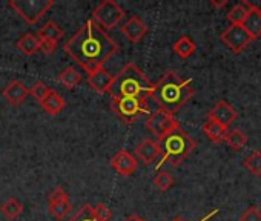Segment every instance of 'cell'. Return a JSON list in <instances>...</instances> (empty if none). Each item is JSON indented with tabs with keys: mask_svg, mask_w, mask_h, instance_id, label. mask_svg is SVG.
<instances>
[{
	"mask_svg": "<svg viewBox=\"0 0 261 221\" xmlns=\"http://www.w3.org/2000/svg\"><path fill=\"white\" fill-rule=\"evenodd\" d=\"M65 51L85 72L91 74L105 66V63L118 51V45L92 19H88L65 43Z\"/></svg>",
	"mask_w": 261,
	"mask_h": 221,
	"instance_id": "cell-1",
	"label": "cell"
},
{
	"mask_svg": "<svg viewBox=\"0 0 261 221\" xmlns=\"http://www.w3.org/2000/svg\"><path fill=\"white\" fill-rule=\"evenodd\" d=\"M194 95L192 80L183 78L178 72H166L157 83L152 85L148 98H151L160 110L174 116Z\"/></svg>",
	"mask_w": 261,
	"mask_h": 221,
	"instance_id": "cell-2",
	"label": "cell"
},
{
	"mask_svg": "<svg viewBox=\"0 0 261 221\" xmlns=\"http://www.w3.org/2000/svg\"><path fill=\"white\" fill-rule=\"evenodd\" d=\"M152 81L143 74V71L134 65L127 63L114 75L112 83L108 89V94L112 100L118 98H142L148 97L152 89Z\"/></svg>",
	"mask_w": 261,
	"mask_h": 221,
	"instance_id": "cell-3",
	"label": "cell"
},
{
	"mask_svg": "<svg viewBox=\"0 0 261 221\" xmlns=\"http://www.w3.org/2000/svg\"><path fill=\"white\" fill-rule=\"evenodd\" d=\"M157 142L162 149V160L155 168L157 171L166 163H169L171 166H178L183 160L189 157V154L195 148L194 140L181 128L169 132L168 135L162 137Z\"/></svg>",
	"mask_w": 261,
	"mask_h": 221,
	"instance_id": "cell-4",
	"label": "cell"
},
{
	"mask_svg": "<svg viewBox=\"0 0 261 221\" xmlns=\"http://www.w3.org/2000/svg\"><path fill=\"white\" fill-rule=\"evenodd\" d=\"M111 109H112V113L120 120H123L127 125L134 123L143 114H149L151 113V106H149L148 97L112 100L111 101Z\"/></svg>",
	"mask_w": 261,
	"mask_h": 221,
	"instance_id": "cell-5",
	"label": "cell"
},
{
	"mask_svg": "<svg viewBox=\"0 0 261 221\" xmlns=\"http://www.w3.org/2000/svg\"><path fill=\"white\" fill-rule=\"evenodd\" d=\"M8 5L28 25H36L54 7V0H10Z\"/></svg>",
	"mask_w": 261,
	"mask_h": 221,
	"instance_id": "cell-6",
	"label": "cell"
},
{
	"mask_svg": "<svg viewBox=\"0 0 261 221\" xmlns=\"http://www.w3.org/2000/svg\"><path fill=\"white\" fill-rule=\"evenodd\" d=\"M124 17V11L114 0H105L92 10V20L103 30H112Z\"/></svg>",
	"mask_w": 261,
	"mask_h": 221,
	"instance_id": "cell-7",
	"label": "cell"
},
{
	"mask_svg": "<svg viewBox=\"0 0 261 221\" xmlns=\"http://www.w3.org/2000/svg\"><path fill=\"white\" fill-rule=\"evenodd\" d=\"M146 128L157 137V140H160L162 137L168 135L169 132L178 129L180 125L174 119V116L165 113V110L157 109L154 113H151V116L146 122Z\"/></svg>",
	"mask_w": 261,
	"mask_h": 221,
	"instance_id": "cell-8",
	"label": "cell"
},
{
	"mask_svg": "<svg viewBox=\"0 0 261 221\" xmlns=\"http://www.w3.org/2000/svg\"><path fill=\"white\" fill-rule=\"evenodd\" d=\"M221 42L235 54L241 52L250 42V36L247 31L243 28V25H230L223 34H221Z\"/></svg>",
	"mask_w": 261,
	"mask_h": 221,
	"instance_id": "cell-9",
	"label": "cell"
},
{
	"mask_svg": "<svg viewBox=\"0 0 261 221\" xmlns=\"http://www.w3.org/2000/svg\"><path fill=\"white\" fill-rule=\"evenodd\" d=\"M48 209H49V213L54 215L57 219H63L72 210L69 195L63 187H56L48 195Z\"/></svg>",
	"mask_w": 261,
	"mask_h": 221,
	"instance_id": "cell-10",
	"label": "cell"
},
{
	"mask_svg": "<svg viewBox=\"0 0 261 221\" xmlns=\"http://www.w3.org/2000/svg\"><path fill=\"white\" fill-rule=\"evenodd\" d=\"M111 166L123 177H130L136 171H137V158L124 151V149H120L112 158H111Z\"/></svg>",
	"mask_w": 261,
	"mask_h": 221,
	"instance_id": "cell-11",
	"label": "cell"
},
{
	"mask_svg": "<svg viewBox=\"0 0 261 221\" xmlns=\"http://www.w3.org/2000/svg\"><path fill=\"white\" fill-rule=\"evenodd\" d=\"M211 120H214L215 123H218L223 128H229V125L237 119V110L233 109L232 104H229L227 101H218L211 110H209V117Z\"/></svg>",
	"mask_w": 261,
	"mask_h": 221,
	"instance_id": "cell-12",
	"label": "cell"
},
{
	"mask_svg": "<svg viewBox=\"0 0 261 221\" xmlns=\"http://www.w3.org/2000/svg\"><path fill=\"white\" fill-rule=\"evenodd\" d=\"M121 33L124 34V37H126L129 42L139 43V42L145 37V34L148 33V26H146V23H145L140 17L133 16V17H130V19L121 26Z\"/></svg>",
	"mask_w": 261,
	"mask_h": 221,
	"instance_id": "cell-13",
	"label": "cell"
},
{
	"mask_svg": "<svg viewBox=\"0 0 261 221\" xmlns=\"http://www.w3.org/2000/svg\"><path fill=\"white\" fill-rule=\"evenodd\" d=\"M4 98L13 104V106H19L20 103H23L27 100V97L30 95V89L20 81V80H13L11 83H8L4 91H2Z\"/></svg>",
	"mask_w": 261,
	"mask_h": 221,
	"instance_id": "cell-14",
	"label": "cell"
},
{
	"mask_svg": "<svg viewBox=\"0 0 261 221\" xmlns=\"http://www.w3.org/2000/svg\"><path fill=\"white\" fill-rule=\"evenodd\" d=\"M112 78H114V75L111 74V71L103 66V68L92 71L88 75V85L91 86L92 91L103 94V92H108V89L112 83Z\"/></svg>",
	"mask_w": 261,
	"mask_h": 221,
	"instance_id": "cell-15",
	"label": "cell"
},
{
	"mask_svg": "<svg viewBox=\"0 0 261 221\" xmlns=\"http://www.w3.org/2000/svg\"><path fill=\"white\" fill-rule=\"evenodd\" d=\"M162 154L160 145L159 142L152 140V139H145L137 148H136V155L139 160L143 161V164H151L159 155Z\"/></svg>",
	"mask_w": 261,
	"mask_h": 221,
	"instance_id": "cell-16",
	"label": "cell"
},
{
	"mask_svg": "<svg viewBox=\"0 0 261 221\" xmlns=\"http://www.w3.org/2000/svg\"><path fill=\"white\" fill-rule=\"evenodd\" d=\"M243 28L247 31V34L250 36L252 40L261 37V8L258 5L250 4L249 14L246 17V20L243 22Z\"/></svg>",
	"mask_w": 261,
	"mask_h": 221,
	"instance_id": "cell-17",
	"label": "cell"
},
{
	"mask_svg": "<svg viewBox=\"0 0 261 221\" xmlns=\"http://www.w3.org/2000/svg\"><path fill=\"white\" fill-rule=\"evenodd\" d=\"M40 106L43 107V110H45L46 114L56 117V116H59V114L62 113L63 107L66 106V103H65L63 97H62L57 91L49 89L48 95L43 98V101L40 103Z\"/></svg>",
	"mask_w": 261,
	"mask_h": 221,
	"instance_id": "cell-18",
	"label": "cell"
},
{
	"mask_svg": "<svg viewBox=\"0 0 261 221\" xmlns=\"http://www.w3.org/2000/svg\"><path fill=\"white\" fill-rule=\"evenodd\" d=\"M40 40H48V42H54V43H59V40H62L65 37V31L59 28V25L53 20L46 22L40 30L39 33L36 34Z\"/></svg>",
	"mask_w": 261,
	"mask_h": 221,
	"instance_id": "cell-19",
	"label": "cell"
},
{
	"mask_svg": "<svg viewBox=\"0 0 261 221\" xmlns=\"http://www.w3.org/2000/svg\"><path fill=\"white\" fill-rule=\"evenodd\" d=\"M16 46H17V49H20L22 54H25V56H33V54H36V52L40 49V40H39V37H37L36 34L27 33V34H23V36L17 40Z\"/></svg>",
	"mask_w": 261,
	"mask_h": 221,
	"instance_id": "cell-20",
	"label": "cell"
},
{
	"mask_svg": "<svg viewBox=\"0 0 261 221\" xmlns=\"http://www.w3.org/2000/svg\"><path fill=\"white\" fill-rule=\"evenodd\" d=\"M203 132L206 134V137H207L211 142L220 143V142L224 140V137H226V134H227V129L223 128V126H220V125L215 123L214 120L207 119V120L204 122V125H203Z\"/></svg>",
	"mask_w": 261,
	"mask_h": 221,
	"instance_id": "cell-21",
	"label": "cell"
},
{
	"mask_svg": "<svg viewBox=\"0 0 261 221\" xmlns=\"http://www.w3.org/2000/svg\"><path fill=\"white\" fill-rule=\"evenodd\" d=\"M59 81L66 88V89H74V88H77L79 85H80V81H82V74L75 69V68H72V66H68V68H65L60 74H59Z\"/></svg>",
	"mask_w": 261,
	"mask_h": 221,
	"instance_id": "cell-22",
	"label": "cell"
},
{
	"mask_svg": "<svg viewBox=\"0 0 261 221\" xmlns=\"http://www.w3.org/2000/svg\"><path fill=\"white\" fill-rule=\"evenodd\" d=\"M0 212L4 213L7 219H16L22 215L23 212V204L17 198H8L2 206H0Z\"/></svg>",
	"mask_w": 261,
	"mask_h": 221,
	"instance_id": "cell-23",
	"label": "cell"
},
{
	"mask_svg": "<svg viewBox=\"0 0 261 221\" xmlns=\"http://www.w3.org/2000/svg\"><path fill=\"white\" fill-rule=\"evenodd\" d=\"M249 8H250V2H241L232 7V10L227 13V20L232 25H243V22L246 20L249 14Z\"/></svg>",
	"mask_w": 261,
	"mask_h": 221,
	"instance_id": "cell-24",
	"label": "cell"
},
{
	"mask_svg": "<svg viewBox=\"0 0 261 221\" xmlns=\"http://www.w3.org/2000/svg\"><path fill=\"white\" fill-rule=\"evenodd\" d=\"M195 49H197L195 43H194L188 36L180 37V39L174 43V52H175L180 59H188V57H191V56L195 52Z\"/></svg>",
	"mask_w": 261,
	"mask_h": 221,
	"instance_id": "cell-25",
	"label": "cell"
},
{
	"mask_svg": "<svg viewBox=\"0 0 261 221\" xmlns=\"http://www.w3.org/2000/svg\"><path fill=\"white\" fill-rule=\"evenodd\" d=\"M224 142L227 143V146H229L230 149L240 151V149L247 143V135H246L243 131H240V129H233V131H230V132L226 134Z\"/></svg>",
	"mask_w": 261,
	"mask_h": 221,
	"instance_id": "cell-26",
	"label": "cell"
},
{
	"mask_svg": "<svg viewBox=\"0 0 261 221\" xmlns=\"http://www.w3.org/2000/svg\"><path fill=\"white\" fill-rule=\"evenodd\" d=\"M68 221H100L91 204H83L79 212H75Z\"/></svg>",
	"mask_w": 261,
	"mask_h": 221,
	"instance_id": "cell-27",
	"label": "cell"
},
{
	"mask_svg": "<svg viewBox=\"0 0 261 221\" xmlns=\"http://www.w3.org/2000/svg\"><path fill=\"white\" fill-rule=\"evenodd\" d=\"M244 168L255 177L261 175V152H252L244 160Z\"/></svg>",
	"mask_w": 261,
	"mask_h": 221,
	"instance_id": "cell-28",
	"label": "cell"
},
{
	"mask_svg": "<svg viewBox=\"0 0 261 221\" xmlns=\"http://www.w3.org/2000/svg\"><path fill=\"white\" fill-rule=\"evenodd\" d=\"M154 184H155V187H157L159 190L166 192V190H169V189L172 187L174 178H172V175H171L169 172H159V174L155 175V178H154Z\"/></svg>",
	"mask_w": 261,
	"mask_h": 221,
	"instance_id": "cell-29",
	"label": "cell"
},
{
	"mask_svg": "<svg viewBox=\"0 0 261 221\" xmlns=\"http://www.w3.org/2000/svg\"><path fill=\"white\" fill-rule=\"evenodd\" d=\"M48 92H49V88H48L43 81H36L34 86L30 89V94L36 98V101H37L39 104L43 101V98L48 95Z\"/></svg>",
	"mask_w": 261,
	"mask_h": 221,
	"instance_id": "cell-30",
	"label": "cell"
},
{
	"mask_svg": "<svg viewBox=\"0 0 261 221\" xmlns=\"http://www.w3.org/2000/svg\"><path fill=\"white\" fill-rule=\"evenodd\" d=\"M94 212H95V215H97V218L100 221H111V218H112V212L105 203H98L94 207Z\"/></svg>",
	"mask_w": 261,
	"mask_h": 221,
	"instance_id": "cell-31",
	"label": "cell"
},
{
	"mask_svg": "<svg viewBox=\"0 0 261 221\" xmlns=\"http://www.w3.org/2000/svg\"><path fill=\"white\" fill-rule=\"evenodd\" d=\"M240 221H261V210L258 207H249L241 215Z\"/></svg>",
	"mask_w": 261,
	"mask_h": 221,
	"instance_id": "cell-32",
	"label": "cell"
},
{
	"mask_svg": "<svg viewBox=\"0 0 261 221\" xmlns=\"http://www.w3.org/2000/svg\"><path fill=\"white\" fill-rule=\"evenodd\" d=\"M40 40V39H39ZM57 49V43L54 42H48V40H40V51H43L46 56H51L54 54Z\"/></svg>",
	"mask_w": 261,
	"mask_h": 221,
	"instance_id": "cell-33",
	"label": "cell"
},
{
	"mask_svg": "<svg viewBox=\"0 0 261 221\" xmlns=\"http://www.w3.org/2000/svg\"><path fill=\"white\" fill-rule=\"evenodd\" d=\"M215 213H218V209H214V210H212L211 213H207V215H206L204 218H201L200 221H207V219H211V218H212V216H214ZM172 221H185V219H183L181 216H177V218H174Z\"/></svg>",
	"mask_w": 261,
	"mask_h": 221,
	"instance_id": "cell-34",
	"label": "cell"
},
{
	"mask_svg": "<svg viewBox=\"0 0 261 221\" xmlns=\"http://www.w3.org/2000/svg\"><path fill=\"white\" fill-rule=\"evenodd\" d=\"M123 221H145V219H143V218H140L139 215L133 213V215H129L127 218H124Z\"/></svg>",
	"mask_w": 261,
	"mask_h": 221,
	"instance_id": "cell-35",
	"label": "cell"
}]
</instances>
